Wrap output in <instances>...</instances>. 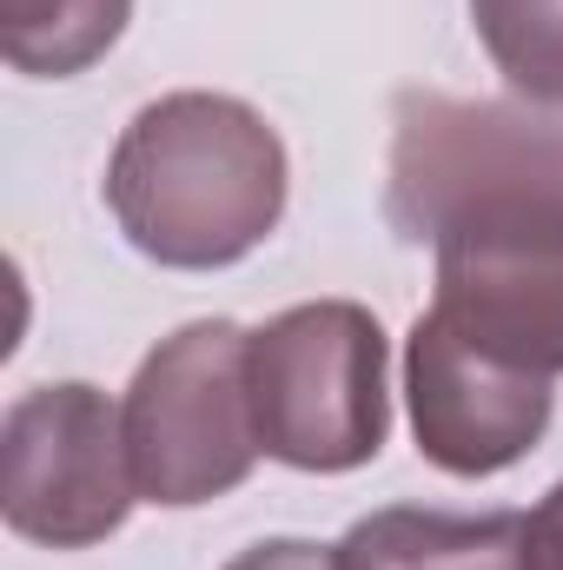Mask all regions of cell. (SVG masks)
<instances>
[{"label": "cell", "instance_id": "8", "mask_svg": "<svg viewBox=\"0 0 563 570\" xmlns=\"http://www.w3.org/2000/svg\"><path fill=\"white\" fill-rule=\"evenodd\" d=\"M332 551L338 570H524V518L385 504L365 511Z\"/></svg>", "mask_w": 563, "mask_h": 570}, {"label": "cell", "instance_id": "4", "mask_svg": "<svg viewBox=\"0 0 563 570\" xmlns=\"http://www.w3.org/2000/svg\"><path fill=\"white\" fill-rule=\"evenodd\" d=\"M504 199H563V107L405 87L392 100L385 153L392 233L431 246L451 219Z\"/></svg>", "mask_w": 563, "mask_h": 570}, {"label": "cell", "instance_id": "1", "mask_svg": "<svg viewBox=\"0 0 563 570\" xmlns=\"http://www.w3.org/2000/svg\"><path fill=\"white\" fill-rule=\"evenodd\" d=\"M100 193L140 259L166 273H226L279 233L292 159L259 107L186 87L146 100L120 127Z\"/></svg>", "mask_w": 563, "mask_h": 570}, {"label": "cell", "instance_id": "7", "mask_svg": "<svg viewBox=\"0 0 563 570\" xmlns=\"http://www.w3.org/2000/svg\"><path fill=\"white\" fill-rule=\"evenodd\" d=\"M405 405L424 464L444 478H497L544 444L557 419V379L497 365L437 312H418L405 332Z\"/></svg>", "mask_w": 563, "mask_h": 570}, {"label": "cell", "instance_id": "5", "mask_svg": "<svg viewBox=\"0 0 563 570\" xmlns=\"http://www.w3.org/2000/svg\"><path fill=\"white\" fill-rule=\"evenodd\" d=\"M140 504L120 405L87 385H33L0 419V518L40 551H93Z\"/></svg>", "mask_w": 563, "mask_h": 570}, {"label": "cell", "instance_id": "11", "mask_svg": "<svg viewBox=\"0 0 563 570\" xmlns=\"http://www.w3.org/2000/svg\"><path fill=\"white\" fill-rule=\"evenodd\" d=\"M524 570H563V478L524 511Z\"/></svg>", "mask_w": 563, "mask_h": 570}, {"label": "cell", "instance_id": "12", "mask_svg": "<svg viewBox=\"0 0 563 570\" xmlns=\"http://www.w3.org/2000/svg\"><path fill=\"white\" fill-rule=\"evenodd\" d=\"M226 570H338V551L312 544V538H259L253 551H239Z\"/></svg>", "mask_w": 563, "mask_h": 570}, {"label": "cell", "instance_id": "10", "mask_svg": "<svg viewBox=\"0 0 563 570\" xmlns=\"http://www.w3.org/2000/svg\"><path fill=\"white\" fill-rule=\"evenodd\" d=\"M471 33L531 107H563V0H471Z\"/></svg>", "mask_w": 563, "mask_h": 570}, {"label": "cell", "instance_id": "2", "mask_svg": "<svg viewBox=\"0 0 563 570\" xmlns=\"http://www.w3.org/2000/svg\"><path fill=\"white\" fill-rule=\"evenodd\" d=\"M259 444L292 471L345 478L392 438V338L358 298L273 312L246 345Z\"/></svg>", "mask_w": 563, "mask_h": 570}, {"label": "cell", "instance_id": "6", "mask_svg": "<svg viewBox=\"0 0 563 570\" xmlns=\"http://www.w3.org/2000/svg\"><path fill=\"white\" fill-rule=\"evenodd\" d=\"M431 312L497 365L563 379V199H504L437 239Z\"/></svg>", "mask_w": 563, "mask_h": 570}, {"label": "cell", "instance_id": "3", "mask_svg": "<svg viewBox=\"0 0 563 570\" xmlns=\"http://www.w3.org/2000/svg\"><path fill=\"white\" fill-rule=\"evenodd\" d=\"M246 345H253L246 325L192 318L140 358V372L120 399L140 504L199 511V504L239 491L253 478V464L266 458L253 379H246Z\"/></svg>", "mask_w": 563, "mask_h": 570}, {"label": "cell", "instance_id": "9", "mask_svg": "<svg viewBox=\"0 0 563 570\" xmlns=\"http://www.w3.org/2000/svg\"><path fill=\"white\" fill-rule=\"evenodd\" d=\"M134 0H0V53L27 80H73L120 47Z\"/></svg>", "mask_w": 563, "mask_h": 570}]
</instances>
